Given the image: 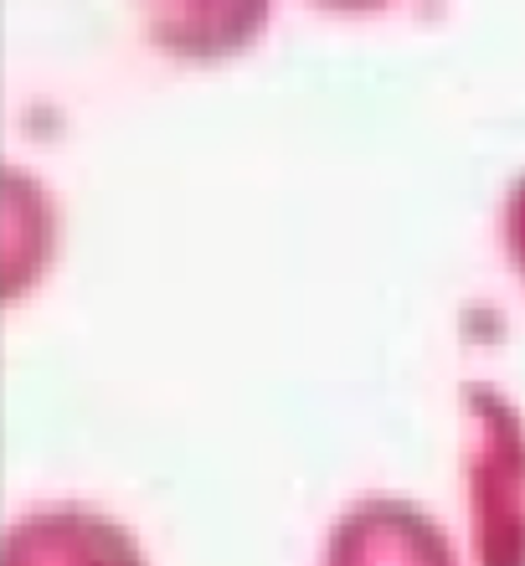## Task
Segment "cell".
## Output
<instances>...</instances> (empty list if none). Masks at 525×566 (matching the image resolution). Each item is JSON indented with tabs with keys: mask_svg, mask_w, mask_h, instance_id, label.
I'll list each match as a JSON object with an SVG mask.
<instances>
[{
	"mask_svg": "<svg viewBox=\"0 0 525 566\" xmlns=\"http://www.w3.org/2000/svg\"><path fill=\"white\" fill-rule=\"evenodd\" d=\"M469 536L480 566H525V418L505 391L464 381Z\"/></svg>",
	"mask_w": 525,
	"mask_h": 566,
	"instance_id": "1",
	"label": "cell"
},
{
	"mask_svg": "<svg viewBox=\"0 0 525 566\" xmlns=\"http://www.w3.org/2000/svg\"><path fill=\"white\" fill-rule=\"evenodd\" d=\"M505 253H511V269L525 279V176L505 196Z\"/></svg>",
	"mask_w": 525,
	"mask_h": 566,
	"instance_id": "5",
	"label": "cell"
},
{
	"mask_svg": "<svg viewBox=\"0 0 525 566\" xmlns=\"http://www.w3.org/2000/svg\"><path fill=\"white\" fill-rule=\"evenodd\" d=\"M135 11L166 57L227 62L263 36L273 0H135Z\"/></svg>",
	"mask_w": 525,
	"mask_h": 566,
	"instance_id": "3",
	"label": "cell"
},
{
	"mask_svg": "<svg viewBox=\"0 0 525 566\" xmlns=\"http://www.w3.org/2000/svg\"><path fill=\"white\" fill-rule=\"evenodd\" d=\"M315 6H325V11H346V15H356V11H381V6H391V0H315Z\"/></svg>",
	"mask_w": 525,
	"mask_h": 566,
	"instance_id": "6",
	"label": "cell"
},
{
	"mask_svg": "<svg viewBox=\"0 0 525 566\" xmlns=\"http://www.w3.org/2000/svg\"><path fill=\"white\" fill-rule=\"evenodd\" d=\"M0 566H145L139 541L93 510H42L11 525Z\"/></svg>",
	"mask_w": 525,
	"mask_h": 566,
	"instance_id": "4",
	"label": "cell"
},
{
	"mask_svg": "<svg viewBox=\"0 0 525 566\" xmlns=\"http://www.w3.org/2000/svg\"><path fill=\"white\" fill-rule=\"evenodd\" d=\"M325 566H459L449 536L407 500L371 494L330 531Z\"/></svg>",
	"mask_w": 525,
	"mask_h": 566,
	"instance_id": "2",
	"label": "cell"
}]
</instances>
